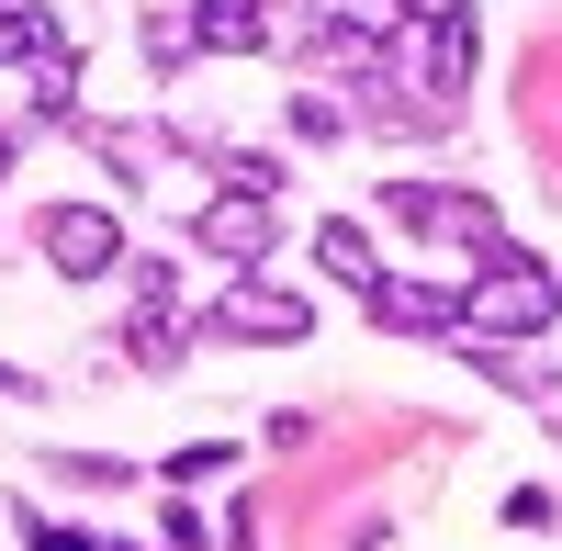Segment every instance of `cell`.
I'll return each instance as SVG.
<instances>
[{"instance_id": "cell-8", "label": "cell", "mask_w": 562, "mask_h": 551, "mask_svg": "<svg viewBox=\"0 0 562 551\" xmlns=\"http://www.w3.org/2000/svg\"><path fill=\"white\" fill-rule=\"evenodd\" d=\"M180 23H192V57H259V45L281 34L270 0H192Z\"/></svg>"}, {"instance_id": "cell-15", "label": "cell", "mask_w": 562, "mask_h": 551, "mask_svg": "<svg viewBox=\"0 0 562 551\" xmlns=\"http://www.w3.org/2000/svg\"><path fill=\"white\" fill-rule=\"evenodd\" d=\"M293 135H304V147H326V135H349V113L326 102V90H293Z\"/></svg>"}, {"instance_id": "cell-20", "label": "cell", "mask_w": 562, "mask_h": 551, "mask_svg": "<svg viewBox=\"0 0 562 551\" xmlns=\"http://www.w3.org/2000/svg\"><path fill=\"white\" fill-rule=\"evenodd\" d=\"M102 551H147V540H102Z\"/></svg>"}, {"instance_id": "cell-13", "label": "cell", "mask_w": 562, "mask_h": 551, "mask_svg": "<svg viewBox=\"0 0 562 551\" xmlns=\"http://www.w3.org/2000/svg\"><path fill=\"white\" fill-rule=\"evenodd\" d=\"M214 169H225V192H259V203L281 192V158L270 147H214Z\"/></svg>"}, {"instance_id": "cell-5", "label": "cell", "mask_w": 562, "mask_h": 551, "mask_svg": "<svg viewBox=\"0 0 562 551\" xmlns=\"http://www.w3.org/2000/svg\"><path fill=\"white\" fill-rule=\"evenodd\" d=\"M192 248H203V259H225V270H259V259L281 248V214H270L259 192H214V203L192 214Z\"/></svg>"}, {"instance_id": "cell-11", "label": "cell", "mask_w": 562, "mask_h": 551, "mask_svg": "<svg viewBox=\"0 0 562 551\" xmlns=\"http://www.w3.org/2000/svg\"><path fill=\"white\" fill-rule=\"evenodd\" d=\"M57 45V23H45V0H0V68H23Z\"/></svg>"}, {"instance_id": "cell-1", "label": "cell", "mask_w": 562, "mask_h": 551, "mask_svg": "<svg viewBox=\"0 0 562 551\" xmlns=\"http://www.w3.org/2000/svg\"><path fill=\"white\" fill-rule=\"evenodd\" d=\"M551 315H562V282L529 248L495 237L473 259V282H461V338H473V349H529V338H551Z\"/></svg>"}, {"instance_id": "cell-6", "label": "cell", "mask_w": 562, "mask_h": 551, "mask_svg": "<svg viewBox=\"0 0 562 551\" xmlns=\"http://www.w3.org/2000/svg\"><path fill=\"white\" fill-rule=\"evenodd\" d=\"M473 57H484V12H473V0H450V12H428L416 90H428V102H461V90H473Z\"/></svg>"}, {"instance_id": "cell-4", "label": "cell", "mask_w": 562, "mask_h": 551, "mask_svg": "<svg viewBox=\"0 0 562 551\" xmlns=\"http://www.w3.org/2000/svg\"><path fill=\"white\" fill-rule=\"evenodd\" d=\"M34 248L57 282H102V270H124V214L113 203H45L34 214Z\"/></svg>"}, {"instance_id": "cell-19", "label": "cell", "mask_w": 562, "mask_h": 551, "mask_svg": "<svg viewBox=\"0 0 562 551\" xmlns=\"http://www.w3.org/2000/svg\"><path fill=\"white\" fill-rule=\"evenodd\" d=\"M0 394H34V383H23V372H12V360H0Z\"/></svg>"}, {"instance_id": "cell-14", "label": "cell", "mask_w": 562, "mask_h": 551, "mask_svg": "<svg viewBox=\"0 0 562 551\" xmlns=\"http://www.w3.org/2000/svg\"><path fill=\"white\" fill-rule=\"evenodd\" d=\"M225 462H237V450H225V439H180V450H169V462H158V473H169L180 495H192V484H214Z\"/></svg>"}, {"instance_id": "cell-9", "label": "cell", "mask_w": 562, "mask_h": 551, "mask_svg": "<svg viewBox=\"0 0 562 551\" xmlns=\"http://www.w3.org/2000/svg\"><path fill=\"white\" fill-rule=\"evenodd\" d=\"M315 270H326L338 293H371V282H383V248H371V225L326 214V225H315Z\"/></svg>"}, {"instance_id": "cell-17", "label": "cell", "mask_w": 562, "mask_h": 551, "mask_svg": "<svg viewBox=\"0 0 562 551\" xmlns=\"http://www.w3.org/2000/svg\"><path fill=\"white\" fill-rule=\"evenodd\" d=\"M23 551H102V529H68V518H34L23 507Z\"/></svg>"}, {"instance_id": "cell-12", "label": "cell", "mask_w": 562, "mask_h": 551, "mask_svg": "<svg viewBox=\"0 0 562 551\" xmlns=\"http://www.w3.org/2000/svg\"><path fill=\"white\" fill-rule=\"evenodd\" d=\"M180 338H192V327H180L169 304H135V327H124V349L147 360V372H169V360H180Z\"/></svg>"}, {"instance_id": "cell-7", "label": "cell", "mask_w": 562, "mask_h": 551, "mask_svg": "<svg viewBox=\"0 0 562 551\" xmlns=\"http://www.w3.org/2000/svg\"><path fill=\"white\" fill-rule=\"evenodd\" d=\"M360 304H371V327H394V338H461V293H439V282H394L383 270Z\"/></svg>"}, {"instance_id": "cell-3", "label": "cell", "mask_w": 562, "mask_h": 551, "mask_svg": "<svg viewBox=\"0 0 562 551\" xmlns=\"http://www.w3.org/2000/svg\"><path fill=\"white\" fill-rule=\"evenodd\" d=\"M383 225H405V237H450V248H495V192H439V180H383Z\"/></svg>"}, {"instance_id": "cell-18", "label": "cell", "mask_w": 562, "mask_h": 551, "mask_svg": "<svg viewBox=\"0 0 562 551\" xmlns=\"http://www.w3.org/2000/svg\"><path fill=\"white\" fill-rule=\"evenodd\" d=\"M158 551H203V518H192V507H169V518H158Z\"/></svg>"}, {"instance_id": "cell-10", "label": "cell", "mask_w": 562, "mask_h": 551, "mask_svg": "<svg viewBox=\"0 0 562 551\" xmlns=\"http://www.w3.org/2000/svg\"><path fill=\"white\" fill-rule=\"evenodd\" d=\"M23 102H34V124H79V45L68 34L45 57H23Z\"/></svg>"}, {"instance_id": "cell-2", "label": "cell", "mask_w": 562, "mask_h": 551, "mask_svg": "<svg viewBox=\"0 0 562 551\" xmlns=\"http://www.w3.org/2000/svg\"><path fill=\"white\" fill-rule=\"evenodd\" d=\"M203 338H248V349H293V338H315V304L304 293H281V282H259V270H225V293L192 315Z\"/></svg>"}, {"instance_id": "cell-16", "label": "cell", "mask_w": 562, "mask_h": 551, "mask_svg": "<svg viewBox=\"0 0 562 551\" xmlns=\"http://www.w3.org/2000/svg\"><path fill=\"white\" fill-rule=\"evenodd\" d=\"M180 57H192V23L158 12V23H147V68H158V79H180Z\"/></svg>"}]
</instances>
